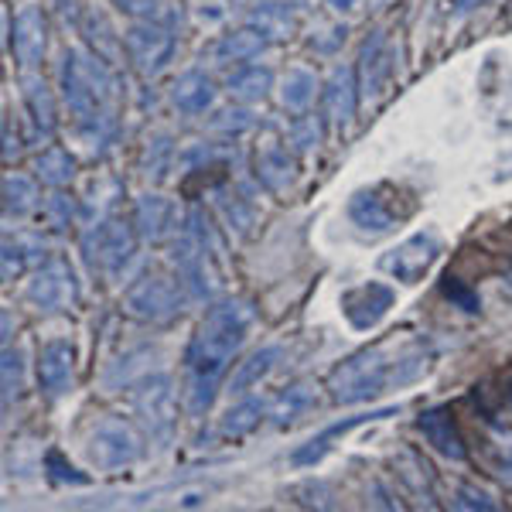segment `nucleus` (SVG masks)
<instances>
[{"label":"nucleus","instance_id":"obj_1","mask_svg":"<svg viewBox=\"0 0 512 512\" xmlns=\"http://www.w3.org/2000/svg\"><path fill=\"white\" fill-rule=\"evenodd\" d=\"M253 325V308L243 301L212 304L202 318L198 332L188 345V407L192 414H205L216 396V386L226 366L233 362L239 345L246 342V332Z\"/></svg>","mask_w":512,"mask_h":512},{"label":"nucleus","instance_id":"obj_2","mask_svg":"<svg viewBox=\"0 0 512 512\" xmlns=\"http://www.w3.org/2000/svg\"><path fill=\"white\" fill-rule=\"evenodd\" d=\"M427 366H431V355L420 345H410V349L396 355H390L386 349H366L332 369L328 390H332L338 403H362L390 390V386L414 383V379L427 373Z\"/></svg>","mask_w":512,"mask_h":512},{"label":"nucleus","instance_id":"obj_3","mask_svg":"<svg viewBox=\"0 0 512 512\" xmlns=\"http://www.w3.org/2000/svg\"><path fill=\"white\" fill-rule=\"evenodd\" d=\"M62 93L76 117L99 120V113L117 96V82H113L110 69L103 62L79 52V48H72L62 59Z\"/></svg>","mask_w":512,"mask_h":512},{"label":"nucleus","instance_id":"obj_4","mask_svg":"<svg viewBox=\"0 0 512 512\" xmlns=\"http://www.w3.org/2000/svg\"><path fill=\"white\" fill-rule=\"evenodd\" d=\"M407 212L410 209L400 205V192H396L393 185L362 188V192H355L349 202V219L369 236L393 233V229L407 219Z\"/></svg>","mask_w":512,"mask_h":512},{"label":"nucleus","instance_id":"obj_5","mask_svg":"<svg viewBox=\"0 0 512 512\" xmlns=\"http://www.w3.org/2000/svg\"><path fill=\"white\" fill-rule=\"evenodd\" d=\"M89 458H93V465L103 468V472L130 468L140 458V437L127 420L106 417V420H99L93 427V434H89Z\"/></svg>","mask_w":512,"mask_h":512},{"label":"nucleus","instance_id":"obj_6","mask_svg":"<svg viewBox=\"0 0 512 512\" xmlns=\"http://www.w3.org/2000/svg\"><path fill=\"white\" fill-rule=\"evenodd\" d=\"M437 256H441V236H437L434 229H420V233L403 239L400 246H393V250L379 260V267L400 280V284H417V280L434 267Z\"/></svg>","mask_w":512,"mask_h":512},{"label":"nucleus","instance_id":"obj_7","mask_svg":"<svg viewBox=\"0 0 512 512\" xmlns=\"http://www.w3.org/2000/svg\"><path fill=\"white\" fill-rule=\"evenodd\" d=\"M134 407H137V417L144 420V427L151 431V437L168 441L171 431H175V420H178V400H175L171 379L147 376L134 396Z\"/></svg>","mask_w":512,"mask_h":512},{"label":"nucleus","instance_id":"obj_8","mask_svg":"<svg viewBox=\"0 0 512 512\" xmlns=\"http://www.w3.org/2000/svg\"><path fill=\"white\" fill-rule=\"evenodd\" d=\"M123 308L144 321H168L181 311V294L168 277H144L127 291Z\"/></svg>","mask_w":512,"mask_h":512},{"label":"nucleus","instance_id":"obj_9","mask_svg":"<svg viewBox=\"0 0 512 512\" xmlns=\"http://www.w3.org/2000/svg\"><path fill=\"white\" fill-rule=\"evenodd\" d=\"M76 297H79V284L65 260L45 263L35 274V280L28 284V301L38 311H65L76 304Z\"/></svg>","mask_w":512,"mask_h":512},{"label":"nucleus","instance_id":"obj_10","mask_svg":"<svg viewBox=\"0 0 512 512\" xmlns=\"http://www.w3.org/2000/svg\"><path fill=\"white\" fill-rule=\"evenodd\" d=\"M127 52L130 62L137 65L144 76H154L175 55V35L168 28H161L158 21H140L127 31Z\"/></svg>","mask_w":512,"mask_h":512},{"label":"nucleus","instance_id":"obj_11","mask_svg":"<svg viewBox=\"0 0 512 512\" xmlns=\"http://www.w3.org/2000/svg\"><path fill=\"white\" fill-rule=\"evenodd\" d=\"M393 301H396V291L390 284H383V280H366V284L342 294V311L355 328H373L383 321L386 311L393 308Z\"/></svg>","mask_w":512,"mask_h":512},{"label":"nucleus","instance_id":"obj_12","mask_svg":"<svg viewBox=\"0 0 512 512\" xmlns=\"http://www.w3.org/2000/svg\"><path fill=\"white\" fill-rule=\"evenodd\" d=\"M38 383L52 400H62L72 390V345L69 342H48L38 355Z\"/></svg>","mask_w":512,"mask_h":512},{"label":"nucleus","instance_id":"obj_13","mask_svg":"<svg viewBox=\"0 0 512 512\" xmlns=\"http://www.w3.org/2000/svg\"><path fill=\"white\" fill-rule=\"evenodd\" d=\"M134 256V229L127 226V222H106V226H99V236H96V260L99 267L106 270L110 277H117L123 267H127V260Z\"/></svg>","mask_w":512,"mask_h":512},{"label":"nucleus","instance_id":"obj_14","mask_svg":"<svg viewBox=\"0 0 512 512\" xmlns=\"http://www.w3.org/2000/svg\"><path fill=\"white\" fill-rule=\"evenodd\" d=\"M417 431L424 434V441L431 444L437 454H444V458H451V461L465 458V441H461L458 427H454V420L444 407L424 410V414L417 417Z\"/></svg>","mask_w":512,"mask_h":512},{"label":"nucleus","instance_id":"obj_15","mask_svg":"<svg viewBox=\"0 0 512 512\" xmlns=\"http://www.w3.org/2000/svg\"><path fill=\"white\" fill-rule=\"evenodd\" d=\"M175 222H178L175 205H171L168 198H161V195H144L137 202V209H134L137 233L144 239H151V243H158V239L175 233V229H178Z\"/></svg>","mask_w":512,"mask_h":512},{"label":"nucleus","instance_id":"obj_16","mask_svg":"<svg viewBox=\"0 0 512 512\" xmlns=\"http://www.w3.org/2000/svg\"><path fill=\"white\" fill-rule=\"evenodd\" d=\"M14 55L24 69L38 65L45 55V18L38 7H21V14L14 18Z\"/></svg>","mask_w":512,"mask_h":512},{"label":"nucleus","instance_id":"obj_17","mask_svg":"<svg viewBox=\"0 0 512 512\" xmlns=\"http://www.w3.org/2000/svg\"><path fill=\"white\" fill-rule=\"evenodd\" d=\"M396 414V407H383V410H373V414H355V417H345V420H338V424L332 427H325L318 437H311L304 448H297L294 451V465H315V461L325 458V451L332 448V441L335 437H342V434H349L355 431L359 424H369V420H379V417H393Z\"/></svg>","mask_w":512,"mask_h":512},{"label":"nucleus","instance_id":"obj_18","mask_svg":"<svg viewBox=\"0 0 512 512\" xmlns=\"http://www.w3.org/2000/svg\"><path fill=\"white\" fill-rule=\"evenodd\" d=\"M212 99H216V86H212V79L198 69L185 72V76L171 86V103H175V110L188 113V117L205 113L212 106Z\"/></svg>","mask_w":512,"mask_h":512},{"label":"nucleus","instance_id":"obj_19","mask_svg":"<svg viewBox=\"0 0 512 512\" xmlns=\"http://www.w3.org/2000/svg\"><path fill=\"white\" fill-rule=\"evenodd\" d=\"M325 113H328V120H332L335 127H345V123L352 120V113H355V76H352L349 65L335 69L332 79H328Z\"/></svg>","mask_w":512,"mask_h":512},{"label":"nucleus","instance_id":"obj_20","mask_svg":"<svg viewBox=\"0 0 512 512\" xmlns=\"http://www.w3.org/2000/svg\"><path fill=\"white\" fill-rule=\"evenodd\" d=\"M256 175H260V181L270 188V192H284L294 178V164L287 158L284 147L274 144V140L263 144L260 151H256Z\"/></svg>","mask_w":512,"mask_h":512},{"label":"nucleus","instance_id":"obj_21","mask_svg":"<svg viewBox=\"0 0 512 512\" xmlns=\"http://www.w3.org/2000/svg\"><path fill=\"white\" fill-rule=\"evenodd\" d=\"M277 359H280V349H277V345H267V349L253 352L246 362H239V369L233 373V379H229V393H233V396L250 393L253 386L260 383V379L277 366Z\"/></svg>","mask_w":512,"mask_h":512},{"label":"nucleus","instance_id":"obj_22","mask_svg":"<svg viewBox=\"0 0 512 512\" xmlns=\"http://www.w3.org/2000/svg\"><path fill=\"white\" fill-rule=\"evenodd\" d=\"M390 72H393V62H390V52H386V41L383 35H376L373 41H366V52H362V93L376 96Z\"/></svg>","mask_w":512,"mask_h":512},{"label":"nucleus","instance_id":"obj_23","mask_svg":"<svg viewBox=\"0 0 512 512\" xmlns=\"http://www.w3.org/2000/svg\"><path fill=\"white\" fill-rule=\"evenodd\" d=\"M311 407H315L311 386H291V390H284L270 403V420H274L277 427H287V424H294V420H301Z\"/></svg>","mask_w":512,"mask_h":512},{"label":"nucleus","instance_id":"obj_24","mask_svg":"<svg viewBox=\"0 0 512 512\" xmlns=\"http://www.w3.org/2000/svg\"><path fill=\"white\" fill-rule=\"evenodd\" d=\"M45 260V243H41L38 236H18L11 243L7 239L4 246V277H18L24 267H35V263Z\"/></svg>","mask_w":512,"mask_h":512},{"label":"nucleus","instance_id":"obj_25","mask_svg":"<svg viewBox=\"0 0 512 512\" xmlns=\"http://www.w3.org/2000/svg\"><path fill=\"white\" fill-rule=\"evenodd\" d=\"M485 465L499 482L512 485V434L489 431L485 434Z\"/></svg>","mask_w":512,"mask_h":512},{"label":"nucleus","instance_id":"obj_26","mask_svg":"<svg viewBox=\"0 0 512 512\" xmlns=\"http://www.w3.org/2000/svg\"><path fill=\"white\" fill-rule=\"evenodd\" d=\"M315 89H318V82L308 69H291L284 76V86H280V103H284L287 110H304V106L315 99Z\"/></svg>","mask_w":512,"mask_h":512},{"label":"nucleus","instance_id":"obj_27","mask_svg":"<svg viewBox=\"0 0 512 512\" xmlns=\"http://www.w3.org/2000/svg\"><path fill=\"white\" fill-rule=\"evenodd\" d=\"M270 69H260V65H246V69H239L229 76V93L239 96V99H263L270 89Z\"/></svg>","mask_w":512,"mask_h":512},{"label":"nucleus","instance_id":"obj_28","mask_svg":"<svg viewBox=\"0 0 512 512\" xmlns=\"http://www.w3.org/2000/svg\"><path fill=\"white\" fill-rule=\"evenodd\" d=\"M260 52H263V35H253V31H236V35H226L216 45V55L222 62H246Z\"/></svg>","mask_w":512,"mask_h":512},{"label":"nucleus","instance_id":"obj_29","mask_svg":"<svg viewBox=\"0 0 512 512\" xmlns=\"http://www.w3.org/2000/svg\"><path fill=\"white\" fill-rule=\"evenodd\" d=\"M35 202H38V185L31 178H24V175H7L4 178V205H7V212H28V209H35Z\"/></svg>","mask_w":512,"mask_h":512},{"label":"nucleus","instance_id":"obj_30","mask_svg":"<svg viewBox=\"0 0 512 512\" xmlns=\"http://www.w3.org/2000/svg\"><path fill=\"white\" fill-rule=\"evenodd\" d=\"M38 175H41V181H48V185L62 188V185H69L72 175H76V161L55 147V151H45L38 158Z\"/></svg>","mask_w":512,"mask_h":512},{"label":"nucleus","instance_id":"obj_31","mask_svg":"<svg viewBox=\"0 0 512 512\" xmlns=\"http://www.w3.org/2000/svg\"><path fill=\"white\" fill-rule=\"evenodd\" d=\"M260 414H263L260 400H246V403H239V407L229 410L226 420H222V431L233 434V437H243L246 431H253V427L260 424Z\"/></svg>","mask_w":512,"mask_h":512},{"label":"nucleus","instance_id":"obj_32","mask_svg":"<svg viewBox=\"0 0 512 512\" xmlns=\"http://www.w3.org/2000/svg\"><path fill=\"white\" fill-rule=\"evenodd\" d=\"M253 24L260 28L263 38H284L291 28V14L277 4H263L260 11H253Z\"/></svg>","mask_w":512,"mask_h":512},{"label":"nucleus","instance_id":"obj_33","mask_svg":"<svg viewBox=\"0 0 512 512\" xmlns=\"http://www.w3.org/2000/svg\"><path fill=\"white\" fill-rule=\"evenodd\" d=\"M24 386V355L18 349H4V400L18 396Z\"/></svg>","mask_w":512,"mask_h":512},{"label":"nucleus","instance_id":"obj_34","mask_svg":"<svg viewBox=\"0 0 512 512\" xmlns=\"http://www.w3.org/2000/svg\"><path fill=\"white\" fill-rule=\"evenodd\" d=\"M117 4L123 7L127 14H134V18H144V21H168L171 11L164 0H117Z\"/></svg>","mask_w":512,"mask_h":512},{"label":"nucleus","instance_id":"obj_35","mask_svg":"<svg viewBox=\"0 0 512 512\" xmlns=\"http://www.w3.org/2000/svg\"><path fill=\"white\" fill-rule=\"evenodd\" d=\"M28 99H31V110L38 113V123H45V130H52L55 123V110H52V99H48V86L38 79L28 82Z\"/></svg>","mask_w":512,"mask_h":512},{"label":"nucleus","instance_id":"obj_36","mask_svg":"<svg viewBox=\"0 0 512 512\" xmlns=\"http://www.w3.org/2000/svg\"><path fill=\"white\" fill-rule=\"evenodd\" d=\"M318 137H321V130H318L315 117H304L291 127V144L297 147V151H311V147H318Z\"/></svg>","mask_w":512,"mask_h":512},{"label":"nucleus","instance_id":"obj_37","mask_svg":"<svg viewBox=\"0 0 512 512\" xmlns=\"http://www.w3.org/2000/svg\"><path fill=\"white\" fill-rule=\"evenodd\" d=\"M444 294H448L451 301L458 304V308L472 311V315H478V311H482V304H478V294H472V291H468V287L461 284V280L448 277V284H444Z\"/></svg>","mask_w":512,"mask_h":512},{"label":"nucleus","instance_id":"obj_38","mask_svg":"<svg viewBox=\"0 0 512 512\" xmlns=\"http://www.w3.org/2000/svg\"><path fill=\"white\" fill-rule=\"evenodd\" d=\"M216 130H222V134H243V130L253 127V117L246 110H226L219 113V120L212 123Z\"/></svg>","mask_w":512,"mask_h":512},{"label":"nucleus","instance_id":"obj_39","mask_svg":"<svg viewBox=\"0 0 512 512\" xmlns=\"http://www.w3.org/2000/svg\"><path fill=\"white\" fill-rule=\"evenodd\" d=\"M458 509H495V502H492V495H485V492H478L472 489V485H461L458 489V502H454Z\"/></svg>","mask_w":512,"mask_h":512},{"label":"nucleus","instance_id":"obj_40","mask_svg":"<svg viewBox=\"0 0 512 512\" xmlns=\"http://www.w3.org/2000/svg\"><path fill=\"white\" fill-rule=\"evenodd\" d=\"M48 216H52L55 226H69V219H72V202H69V195H55L52 202H48Z\"/></svg>","mask_w":512,"mask_h":512},{"label":"nucleus","instance_id":"obj_41","mask_svg":"<svg viewBox=\"0 0 512 512\" xmlns=\"http://www.w3.org/2000/svg\"><path fill=\"white\" fill-rule=\"evenodd\" d=\"M328 4H332L335 11H349V7L355 4V0H328Z\"/></svg>","mask_w":512,"mask_h":512},{"label":"nucleus","instance_id":"obj_42","mask_svg":"<svg viewBox=\"0 0 512 512\" xmlns=\"http://www.w3.org/2000/svg\"><path fill=\"white\" fill-rule=\"evenodd\" d=\"M458 4V11H472L475 4H482V0H454Z\"/></svg>","mask_w":512,"mask_h":512},{"label":"nucleus","instance_id":"obj_43","mask_svg":"<svg viewBox=\"0 0 512 512\" xmlns=\"http://www.w3.org/2000/svg\"><path fill=\"white\" fill-rule=\"evenodd\" d=\"M509 407H512V403H509Z\"/></svg>","mask_w":512,"mask_h":512}]
</instances>
